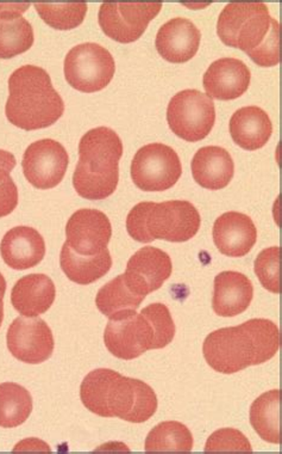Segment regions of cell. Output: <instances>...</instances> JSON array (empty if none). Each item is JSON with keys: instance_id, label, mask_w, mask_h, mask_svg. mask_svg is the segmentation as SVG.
<instances>
[{"instance_id": "obj_31", "label": "cell", "mask_w": 282, "mask_h": 454, "mask_svg": "<svg viewBox=\"0 0 282 454\" xmlns=\"http://www.w3.org/2000/svg\"><path fill=\"white\" fill-rule=\"evenodd\" d=\"M153 326L155 333L154 349L166 348L175 336V325L170 309L161 302L147 306L141 312Z\"/></svg>"}, {"instance_id": "obj_16", "label": "cell", "mask_w": 282, "mask_h": 454, "mask_svg": "<svg viewBox=\"0 0 282 454\" xmlns=\"http://www.w3.org/2000/svg\"><path fill=\"white\" fill-rule=\"evenodd\" d=\"M249 67L236 58H222L210 65L202 85L210 98L232 101L240 98L250 85Z\"/></svg>"}, {"instance_id": "obj_13", "label": "cell", "mask_w": 282, "mask_h": 454, "mask_svg": "<svg viewBox=\"0 0 282 454\" xmlns=\"http://www.w3.org/2000/svg\"><path fill=\"white\" fill-rule=\"evenodd\" d=\"M6 340L10 353L22 363L39 364L53 356V333L39 317L16 318L10 325Z\"/></svg>"}, {"instance_id": "obj_37", "label": "cell", "mask_w": 282, "mask_h": 454, "mask_svg": "<svg viewBox=\"0 0 282 454\" xmlns=\"http://www.w3.org/2000/svg\"><path fill=\"white\" fill-rule=\"evenodd\" d=\"M6 292V281L2 273H0V326L4 321V297Z\"/></svg>"}, {"instance_id": "obj_11", "label": "cell", "mask_w": 282, "mask_h": 454, "mask_svg": "<svg viewBox=\"0 0 282 454\" xmlns=\"http://www.w3.org/2000/svg\"><path fill=\"white\" fill-rule=\"evenodd\" d=\"M153 326L142 314L136 311L110 319L104 333L109 352L122 360H133L154 349Z\"/></svg>"}, {"instance_id": "obj_17", "label": "cell", "mask_w": 282, "mask_h": 454, "mask_svg": "<svg viewBox=\"0 0 282 454\" xmlns=\"http://www.w3.org/2000/svg\"><path fill=\"white\" fill-rule=\"evenodd\" d=\"M201 39V30L192 20L177 17L160 27L155 46L164 60L182 64L197 54Z\"/></svg>"}, {"instance_id": "obj_30", "label": "cell", "mask_w": 282, "mask_h": 454, "mask_svg": "<svg viewBox=\"0 0 282 454\" xmlns=\"http://www.w3.org/2000/svg\"><path fill=\"white\" fill-rule=\"evenodd\" d=\"M36 12L48 26L57 30H71L84 22L88 13L86 3H37Z\"/></svg>"}, {"instance_id": "obj_33", "label": "cell", "mask_w": 282, "mask_h": 454, "mask_svg": "<svg viewBox=\"0 0 282 454\" xmlns=\"http://www.w3.org/2000/svg\"><path fill=\"white\" fill-rule=\"evenodd\" d=\"M253 452L246 435L237 429L223 428L213 433L206 442L205 452Z\"/></svg>"}, {"instance_id": "obj_25", "label": "cell", "mask_w": 282, "mask_h": 454, "mask_svg": "<svg viewBox=\"0 0 282 454\" xmlns=\"http://www.w3.org/2000/svg\"><path fill=\"white\" fill-rule=\"evenodd\" d=\"M60 264L71 281L78 285H91L109 273L112 257L108 249L93 256H84L75 253L66 242L61 249Z\"/></svg>"}, {"instance_id": "obj_27", "label": "cell", "mask_w": 282, "mask_h": 454, "mask_svg": "<svg viewBox=\"0 0 282 454\" xmlns=\"http://www.w3.org/2000/svg\"><path fill=\"white\" fill-rule=\"evenodd\" d=\"M250 423L264 442L280 443V391L261 395L250 408Z\"/></svg>"}, {"instance_id": "obj_14", "label": "cell", "mask_w": 282, "mask_h": 454, "mask_svg": "<svg viewBox=\"0 0 282 454\" xmlns=\"http://www.w3.org/2000/svg\"><path fill=\"white\" fill-rule=\"evenodd\" d=\"M67 244L79 254L93 256L108 249L112 226L105 213L82 208L75 212L66 226Z\"/></svg>"}, {"instance_id": "obj_26", "label": "cell", "mask_w": 282, "mask_h": 454, "mask_svg": "<svg viewBox=\"0 0 282 454\" xmlns=\"http://www.w3.org/2000/svg\"><path fill=\"white\" fill-rule=\"evenodd\" d=\"M146 299L135 294L126 284L124 275H119L99 290L95 305L103 315L110 319L129 311H136Z\"/></svg>"}, {"instance_id": "obj_1", "label": "cell", "mask_w": 282, "mask_h": 454, "mask_svg": "<svg viewBox=\"0 0 282 454\" xmlns=\"http://www.w3.org/2000/svg\"><path fill=\"white\" fill-rule=\"evenodd\" d=\"M280 348V333L270 319H250L243 325L210 333L202 354L216 372L233 374L273 359Z\"/></svg>"}, {"instance_id": "obj_29", "label": "cell", "mask_w": 282, "mask_h": 454, "mask_svg": "<svg viewBox=\"0 0 282 454\" xmlns=\"http://www.w3.org/2000/svg\"><path fill=\"white\" fill-rule=\"evenodd\" d=\"M144 450L146 452H191L194 436L181 422H163L148 434Z\"/></svg>"}, {"instance_id": "obj_28", "label": "cell", "mask_w": 282, "mask_h": 454, "mask_svg": "<svg viewBox=\"0 0 282 454\" xmlns=\"http://www.w3.org/2000/svg\"><path fill=\"white\" fill-rule=\"evenodd\" d=\"M33 397L16 383L0 384V427L16 428L29 419Z\"/></svg>"}, {"instance_id": "obj_35", "label": "cell", "mask_w": 282, "mask_h": 454, "mask_svg": "<svg viewBox=\"0 0 282 454\" xmlns=\"http://www.w3.org/2000/svg\"><path fill=\"white\" fill-rule=\"evenodd\" d=\"M19 205V188L11 176L0 180V218L11 215Z\"/></svg>"}, {"instance_id": "obj_36", "label": "cell", "mask_w": 282, "mask_h": 454, "mask_svg": "<svg viewBox=\"0 0 282 454\" xmlns=\"http://www.w3.org/2000/svg\"><path fill=\"white\" fill-rule=\"evenodd\" d=\"M15 167V156L9 151L0 150V180L9 177Z\"/></svg>"}, {"instance_id": "obj_7", "label": "cell", "mask_w": 282, "mask_h": 454, "mask_svg": "<svg viewBox=\"0 0 282 454\" xmlns=\"http://www.w3.org/2000/svg\"><path fill=\"white\" fill-rule=\"evenodd\" d=\"M115 72L111 53L95 43L78 44L68 51L65 59V77L68 84L86 94L108 87Z\"/></svg>"}, {"instance_id": "obj_23", "label": "cell", "mask_w": 282, "mask_h": 454, "mask_svg": "<svg viewBox=\"0 0 282 454\" xmlns=\"http://www.w3.org/2000/svg\"><path fill=\"white\" fill-rule=\"evenodd\" d=\"M235 174L229 151L219 146L202 147L192 160V175L201 187L210 191L225 189Z\"/></svg>"}, {"instance_id": "obj_22", "label": "cell", "mask_w": 282, "mask_h": 454, "mask_svg": "<svg viewBox=\"0 0 282 454\" xmlns=\"http://www.w3.org/2000/svg\"><path fill=\"white\" fill-rule=\"evenodd\" d=\"M29 6L0 4V59H10L33 47V27L22 16Z\"/></svg>"}, {"instance_id": "obj_5", "label": "cell", "mask_w": 282, "mask_h": 454, "mask_svg": "<svg viewBox=\"0 0 282 454\" xmlns=\"http://www.w3.org/2000/svg\"><path fill=\"white\" fill-rule=\"evenodd\" d=\"M201 223V215L191 202H140L129 212L126 230L139 243L156 239L184 243L197 235Z\"/></svg>"}, {"instance_id": "obj_34", "label": "cell", "mask_w": 282, "mask_h": 454, "mask_svg": "<svg viewBox=\"0 0 282 454\" xmlns=\"http://www.w3.org/2000/svg\"><path fill=\"white\" fill-rule=\"evenodd\" d=\"M278 22L273 19L271 29L267 40L255 51L249 55L254 63L263 67H277L280 63V53H278Z\"/></svg>"}, {"instance_id": "obj_9", "label": "cell", "mask_w": 282, "mask_h": 454, "mask_svg": "<svg viewBox=\"0 0 282 454\" xmlns=\"http://www.w3.org/2000/svg\"><path fill=\"white\" fill-rule=\"evenodd\" d=\"M180 158L171 147L154 143L141 147L132 163V178L143 192H164L180 180Z\"/></svg>"}, {"instance_id": "obj_3", "label": "cell", "mask_w": 282, "mask_h": 454, "mask_svg": "<svg viewBox=\"0 0 282 454\" xmlns=\"http://www.w3.org/2000/svg\"><path fill=\"white\" fill-rule=\"evenodd\" d=\"M64 113V99L44 68L24 65L10 75L5 114L13 126L24 130L47 129Z\"/></svg>"}, {"instance_id": "obj_8", "label": "cell", "mask_w": 282, "mask_h": 454, "mask_svg": "<svg viewBox=\"0 0 282 454\" xmlns=\"http://www.w3.org/2000/svg\"><path fill=\"white\" fill-rule=\"evenodd\" d=\"M167 121L175 136L197 143L205 139L215 126V103L194 89L180 91L168 105Z\"/></svg>"}, {"instance_id": "obj_15", "label": "cell", "mask_w": 282, "mask_h": 454, "mask_svg": "<svg viewBox=\"0 0 282 454\" xmlns=\"http://www.w3.org/2000/svg\"><path fill=\"white\" fill-rule=\"evenodd\" d=\"M173 264L170 254L154 247H144L133 254L124 273L126 284L135 294L147 297L160 290L171 278Z\"/></svg>"}, {"instance_id": "obj_4", "label": "cell", "mask_w": 282, "mask_h": 454, "mask_svg": "<svg viewBox=\"0 0 282 454\" xmlns=\"http://www.w3.org/2000/svg\"><path fill=\"white\" fill-rule=\"evenodd\" d=\"M123 143L115 130L97 127L86 132L79 143V161L73 175L75 192L88 200H104L119 181Z\"/></svg>"}, {"instance_id": "obj_20", "label": "cell", "mask_w": 282, "mask_h": 454, "mask_svg": "<svg viewBox=\"0 0 282 454\" xmlns=\"http://www.w3.org/2000/svg\"><path fill=\"white\" fill-rule=\"evenodd\" d=\"M212 309L221 317H235L243 314L254 298L250 278L239 271H223L215 278Z\"/></svg>"}, {"instance_id": "obj_24", "label": "cell", "mask_w": 282, "mask_h": 454, "mask_svg": "<svg viewBox=\"0 0 282 454\" xmlns=\"http://www.w3.org/2000/svg\"><path fill=\"white\" fill-rule=\"evenodd\" d=\"M273 133L270 116L259 106H244L237 110L230 120V134L237 145L248 151L263 147Z\"/></svg>"}, {"instance_id": "obj_32", "label": "cell", "mask_w": 282, "mask_h": 454, "mask_svg": "<svg viewBox=\"0 0 282 454\" xmlns=\"http://www.w3.org/2000/svg\"><path fill=\"white\" fill-rule=\"evenodd\" d=\"M278 263H280V247H271L261 251L255 260V273L261 285L274 294H280Z\"/></svg>"}, {"instance_id": "obj_10", "label": "cell", "mask_w": 282, "mask_h": 454, "mask_svg": "<svg viewBox=\"0 0 282 454\" xmlns=\"http://www.w3.org/2000/svg\"><path fill=\"white\" fill-rule=\"evenodd\" d=\"M161 3H103L98 22L110 39L132 43L146 32L148 24L159 15Z\"/></svg>"}, {"instance_id": "obj_19", "label": "cell", "mask_w": 282, "mask_h": 454, "mask_svg": "<svg viewBox=\"0 0 282 454\" xmlns=\"http://www.w3.org/2000/svg\"><path fill=\"white\" fill-rule=\"evenodd\" d=\"M0 254L12 270H26L42 262L46 256V242L33 227H13L3 237Z\"/></svg>"}, {"instance_id": "obj_2", "label": "cell", "mask_w": 282, "mask_h": 454, "mask_svg": "<svg viewBox=\"0 0 282 454\" xmlns=\"http://www.w3.org/2000/svg\"><path fill=\"white\" fill-rule=\"evenodd\" d=\"M80 398L93 414L132 423L146 422L157 411L156 394L149 385L109 368H98L86 376Z\"/></svg>"}, {"instance_id": "obj_6", "label": "cell", "mask_w": 282, "mask_h": 454, "mask_svg": "<svg viewBox=\"0 0 282 454\" xmlns=\"http://www.w3.org/2000/svg\"><path fill=\"white\" fill-rule=\"evenodd\" d=\"M273 19L263 3H230L217 23V33L226 46L240 48L248 55L267 40Z\"/></svg>"}, {"instance_id": "obj_21", "label": "cell", "mask_w": 282, "mask_h": 454, "mask_svg": "<svg viewBox=\"0 0 282 454\" xmlns=\"http://www.w3.org/2000/svg\"><path fill=\"white\" fill-rule=\"evenodd\" d=\"M57 288L50 277L30 274L16 282L11 292L13 308L26 317H39L54 304Z\"/></svg>"}, {"instance_id": "obj_12", "label": "cell", "mask_w": 282, "mask_h": 454, "mask_svg": "<svg viewBox=\"0 0 282 454\" xmlns=\"http://www.w3.org/2000/svg\"><path fill=\"white\" fill-rule=\"evenodd\" d=\"M68 163L67 151L58 141H35L24 153V176L37 189H53L64 180Z\"/></svg>"}, {"instance_id": "obj_18", "label": "cell", "mask_w": 282, "mask_h": 454, "mask_svg": "<svg viewBox=\"0 0 282 454\" xmlns=\"http://www.w3.org/2000/svg\"><path fill=\"white\" fill-rule=\"evenodd\" d=\"M217 249L229 257H243L252 251L257 240V229L252 218L240 212H226L213 225Z\"/></svg>"}]
</instances>
